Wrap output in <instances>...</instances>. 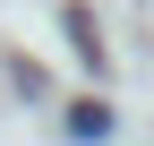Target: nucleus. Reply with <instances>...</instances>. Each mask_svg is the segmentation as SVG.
<instances>
[{
    "instance_id": "f257e3e1",
    "label": "nucleus",
    "mask_w": 154,
    "mask_h": 146,
    "mask_svg": "<svg viewBox=\"0 0 154 146\" xmlns=\"http://www.w3.org/2000/svg\"><path fill=\"white\" fill-rule=\"evenodd\" d=\"M69 43H77V52H86V69H94V60H103V34H94V17H86V9H69Z\"/></svg>"
},
{
    "instance_id": "f03ea898",
    "label": "nucleus",
    "mask_w": 154,
    "mask_h": 146,
    "mask_svg": "<svg viewBox=\"0 0 154 146\" xmlns=\"http://www.w3.org/2000/svg\"><path fill=\"white\" fill-rule=\"evenodd\" d=\"M103 129H111L103 103H77V112H69V138H103Z\"/></svg>"
}]
</instances>
